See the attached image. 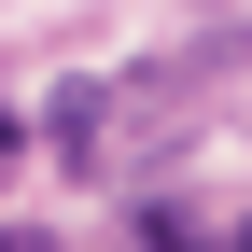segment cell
Masks as SVG:
<instances>
[{
  "instance_id": "obj_1",
  "label": "cell",
  "mask_w": 252,
  "mask_h": 252,
  "mask_svg": "<svg viewBox=\"0 0 252 252\" xmlns=\"http://www.w3.org/2000/svg\"><path fill=\"white\" fill-rule=\"evenodd\" d=\"M140 238H154V252H196V224H182V210H140Z\"/></svg>"
},
{
  "instance_id": "obj_2",
  "label": "cell",
  "mask_w": 252,
  "mask_h": 252,
  "mask_svg": "<svg viewBox=\"0 0 252 252\" xmlns=\"http://www.w3.org/2000/svg\"><path fill=\"white\" fill-rule=\"evenodd\" d=\"M238 252H252V224H238Z\"/></svg>"
},
{
  "instance_id": "obj_3",
  "label": "cell",
  "mask_w": 252,
  "mask_h": 252,
  "mask_svg": "<svg viewBox=\"0 0 252 252\" xmlns=\"http://www.w3.org/2000/svg\"><path fill=\"white\" fill-rule=\"evenodd\" d=\"M0 252H14V238H0Z\"/></svg>"
}]
</instances>
